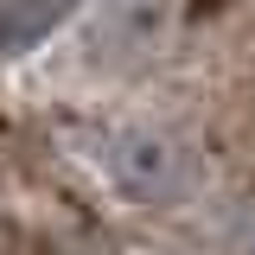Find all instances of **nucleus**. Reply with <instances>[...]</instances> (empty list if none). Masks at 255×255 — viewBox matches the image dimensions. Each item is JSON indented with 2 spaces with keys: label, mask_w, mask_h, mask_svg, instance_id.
Masks as SVG:
<instances>
[{
  "label": "nucleus",
  "mask_w": 255,
  "mask_h": 255,
  "mask_svg": "<svg viewBox=\"0 0 255 255\" xmlns=\"http://www.w3.org/2000/svg\"><path fill=\"white\" fill-rule=\"evenodd\" d=\"M102 172H109V185L134 198V204H179L191 198L198 185V159L179 134H166V128H115L109 140H102Z\"/></svg>",
  "instance_id": "f257e3e1"
},
{
  "label": "nucleus",
  "mask_w": 255,
  "mask_h": 255,
  "mask_svg": "<svg viewBox=\"0 0 255 255\" xmlns=\"http://www.w3.org/2000/svg\"><path fill=\"white\" fill-rule=\"evenodd\" d=\"M70 6L77 0H6L0 6V58H19L26 45H38Z\"/></svg>",
  "instance_id": "7ed1b4c3"
},
{
  "label": "nucleus",
  "mask_w": 255,
  "mask_h": 255,
  "mask_svg": "<svg viewBox=\"0 0 255 255\" xmlns=\"http://www.w3.org/2000/svg\"><path fill=\"white\" fill-rule=\"evenodd\" d=\"M166 19H172V0H96L90 6V58L96 64H140L147 51H159V38H166Z\"/></svg>",
  "instance_id": "f03ea898"
},
{
  "label": "nucleus",
  "mask_w": 255,
  "mask_h": 255,
  "mask_svg": "<svg viewBox=\"0 0 255 255\" xmlns=\"http://www.w3.org/2000/svg\"><path fill=\"white\" fill-rule=\"evenodd\" d=\"M236 255H255V217L243 223V230H236Z\"/></svg>",
  "instance_id": "20e7f679"
}]
</instances>
